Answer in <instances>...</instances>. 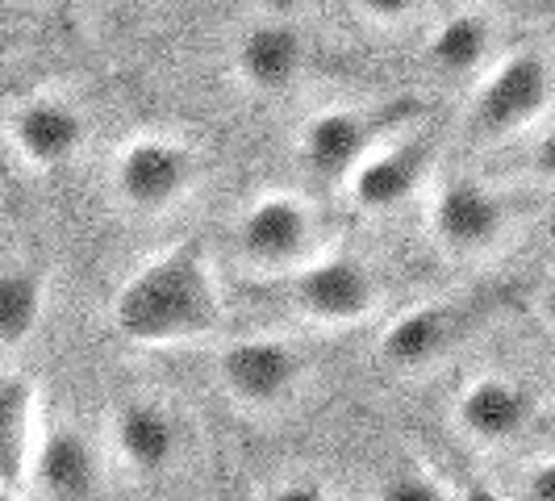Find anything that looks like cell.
<instances>
[{
  "label": "cell",
  "instance_id": "7402d4cb",
  "mask_svg": "<svg viewBox=\"0 0 555 501\" xmlns=\"http://www.w3.org/2000/svg\"><path fill=\"white\" fill-rule=\"evenodd\" d=\"M518 498L555 501V455H539L518 473Z\"/></svg>",
  "mask_w": 555,
  "mask_h": 501
},
{
  "label": "cell",
  "instance_id": "ba28073f",
  "mask_svg": "<svg viewBox=\"0 0 555 501\" xmlns=\"http://www.w3.org/2000/svg\"><path fill=\"white\" fill-rule=\"evenodd\" d=\"M414 113L410 101L392 105H331V110L309 113L297 130V164L306 167L313 180H334L343 184L347 171L360 164L372 146L397 134V126Z\"/></svg>",
  "mask_w": 555,
  "mask_h": 501
},
{
  "label": "cell",
  "instance_id": "4fadbf2b",
  "mask_svg": "<svg viewBox=\"0 0 555 501\" xmlns=\"http://www.w3.org/2000/svg\"><path fill=\"white\" fill-rule=\"evenodd\" d=\"M26 493L47 501H88L105 493V451L80 426H47L29 455Z\"/></svg>",
  "mask_w": 555,
  "mask_h": 501
},
{
  "label": "cell",
  "instance_id": "9a60e30c",
  "mask_svg": "<svg viewBox=\"0 0 555 501\" xmlns=\"http://www.w3.org/2000/svg\"><path fill=\"white\" fill-rule=\"evenodd\" d=\"M464 338V313L447 301H422L401 309L376 338V356L397 376H422L460 347Z\"/></svg>",
  "mask_w": 555,
  "mask_h": 501
},
{
  "label": "cell",
  "instance_id": "2e32d148",
  "mask_svg": "<svg viewBox=\"0 0 555 501\" xmlns=\"http://www.w3.org/2000/svg\"><path fill=\"white\" fill-rule=\"evenodd\" d=\"M38 444V385L26 372H0V493H22Z\"/></svg>",
  "mask_w": 555,
  "mask_h": 501
},
{
  "label": "cell",
  "instance_id": "9c48e42d",
  "mask_svg": "<svg viewBox=\"0 0 555 501\" xmlns=\"http://www.w3.org/2000/svg\"><path fill=\"white\" fill-rule=\"evenodd\" d=\"M430 167H435L430 142L389 134L347 171L343 189H347L351 209H360L363 218H385V214H397L401 205H410L430 184Z\"/></svg>",
  "mask_w": 555,
  "mask_h": 501
},
{
  "label": "cell",
  "instance_id": "52a82bcc",
  "mask_svg": "<svg viewBox=\"0 0 555 501\" xmlns=\"http://www.w3.org/2000/svg\"><path fill=\"white\" fill-rule=\"evenodd\" d=\"M288 284V306L297 318H306L322 331H351L372 322L385 297L376 272L343 251H318L309 264L284 277Z\"/></svg>",
  "mask_w": 555,
  "mask_h": 501
},
{
  "label": "cell",
  "instance_id": "277c9868",
  "mask_svg": "<svg viewBox=\"0 0 555 501\" xmlns=\"http://www.w3.org/2000/svg\"><path fill=\"white\" fill-rule=\"evenodd\" d=\"M230 251L255 277H288L322 247V218L301 193H263L238 209L230 226Z\"/></svg>",
  "mask_w": 555,
  "mask_h": 501
},
{
  "label": "cell",
  "instance_id": "d6986e66",
  "mask_svg": "<svg viewBox=\"0 0 555 501\" xmlns=\"http://www.w3.org/2000/svg\"><path fill=\"white\" fill-rule=\"evenodd\" d=\"M380 498L389 501H447L455 498V489L439 473H430L426 464H410L401 473H392L380 489Z\"/></svg>",
  "mask_w": 555,
  "mask_h": 501
},
{
  "label": "cell",
  "instance_id": "7a4b0ae2",
  "mask_svg": "<svg viewBox=\"0 0 555 501\" xmlns=\"http://www.w3.org/2000/svg\"><path fill=\"white\" fill-rule=\"evenodd\" d=\"M518 205L509 193L480 176H451L430 189L426 239L455 264H489L514 243Z\"/></svg>",
  "mask_w": 555,
  "mask_h": 501
},
{
  "label": "cell",
  "instance_id": "8fae6325",
  "mask_svg": "<svg viewBox=\"0 0 555 501\" xmlns=\"http://www.w3.org/2000/svg\"><path fill=\"white\" fill-rule=\"evenodd\" d=\"M109 451L130 476L159 480L189 451L184 418L176 414L171 406H164V401H151V397L121 401L109 422Z\"/></svg>",
  "mask_w": 555,
  "mask_h": 501
},
{
  "label": "cell",
  "instance_id": "6da1fadb",
  "mask_svg": "<svg viewBox=\"0 0 555 501\" xmlns=\"http://www.w3.org/2000/svg\"><path fill=\"white\" fill-rule=\"evenodd\" d=\"M109 322L134 347H189L222 331L225 293L201 243H171L117 284Z\"/></svg>",
  "mask_w": 555,
  "mask_h": 501
},
{
  "label": "cell",
  "instance_id": "5bb4252c",
  "mask_svg": "<svg viewBox=\"0 0 555 501\" xmlns=\"http://www.w3.org/2000/svg\"><path fill=\"white\" fill-rule=\"evenodd\" d=\"M309 67V42L306 34L284 22V17H263L250 22L234 51H230V72L255 97H284L293 92Z\"/></svg>",
  "mask_w": 555,
  "mask_h": 501
},
{
  "label": "cell",
  "instance_id": "ac0fdd59",
  "mask_svg": "<svg viewBox=\"0 0 555 501\" xmlns=\"http://www.w3.org/2000/svg\"><path fill=\"white\" fill-rule=\"evenodd\" d=\"M47 318V280L34 268H0V347H26Z\"/></svg>",
  "mask_w": 555,
  "mask_h": 501
},
{
  "label": "cell",
  "instance_id": "8992f818",
  "mask_svg": "<svg viewBox=\"0 0 555 501\" xmlns=\"http://www.w3.org/2000/svg\"><path fill=\"white\" fill-rule=\"evenodd\" d=\"M214 376L222 397L247 418H272L288 410L306 389V356L297 343L276 334H247L222 343Z\"/></svg>",
  "mask_w": 555,
  "mask_h": 501
},
{
  "label": "cell",
  "instance_id": "30bf717a",
  "mask_svg": "<svg viewBox=\"0 0 555 501\" xmlns=\"http://www.w3.org/2000/svg\"><path fill=\"white\" fill-rule=\"evenodd\" d=\"M88 134L92 130L83 110L59 92H34L4 117V139L13 146V155L34 171H59L76 164L88 146Z\"/></svg>",
  "mask_w": 555,
  "mask_h": 501
},
{
  "label": "cell",
  "instance_id": "e0dca14e",
  "mask_svg": "<svg viewBox=\"0 0 555 501\" xmlns=\"http://www.w3.org/2000/svg\"><path fill=\"white\" fill-rule=\"evenodd\" d=\"M493 59H498V26L480 9L451 13L426 38V63L451 80H473Z\"/></svg>",
  "mask_w": 555,
  "mask_h": 501
},
{
  "label": "cell",
  "instance_id": "3957f363",
  "mask_svg": "<svg viewBox=\"0 0 555 501\" xmlns=\"http://www.w3.org/2000/svg\"><path fill=\"white\" fill-rule=\"evenodd\" d=\"M555 105L552 63L539 51H505L476 76L468 134L476 142H514L530 134Z\"/></svg>",
  "mask_w": 555,
  "mask_h": 501
},
{
  "label": "cell",
  "instance_id": "44dd1931",
  "mask_svg": "<svg viewBox=\"0 0 555 501\" xmlns=\"http://www.w3.org/2000/svg\"><path fill=\"white\" fill-rule=\"evenodd\" d=\"M522 171H527L534 184H547V189H555V113H547V117H543V121L530 130Z\"/></svg>",
  "mask_w": 555,
  "mask_h": 501
},
{
  "label": "cell",
  "instance_id": "5b68a950",
  "mask_svg": "<svg viewBox=\"0 0 555 501\" xmlns=\"http://www.w3.org/2000/svg\"><path fill=\"white\" fill-rule=\"evenodd\" d=\"M201 184V159L184 139L171 134H134L117 146L109 164V189L117 209L142 222L167 218Z\"/></svg>",
  "mask_w": 555,
  "mask_h": 501
},
{
  "label": "cell",
  "instance_id": "603a6c76",
  "mask_svg": "<svg viewBox=\"0 0 555 501\" xmlns=\"http://www.w3.org/2000/svg\"><path fill=\"white\" fill-rule=\"evenodd\" d=\"M534 309H539V322L547 326V331L555 334V280L539 293V301H534Z\"/></svg>",
  "mask_w": 555,
  "mask_h": 501
},
{
  "label": "cell",
  "instance_id": "ffe728a7",
  "mask_svg": "<svg viewBox=\"0 0 555 501\" xmlns=\"http://www.w3.org/2000/svg\"><path fill=\"white\" fill-rule=\"evenodd\" d=\"M351 13L372 29H405L414 26L426 9V0H347Z\"/></svg>",
  "mask_w": 555,
  "mask_h": 501
},
{
  "label": "cell",
  "instance_id": "7c38bea8",
  "mask_svg": "<svg viewBox=\"0 0 555 501\" xmlns=\"http://www.w3.org/2000/svg\"><path fill=\"white\" fill-rule=\"evenodd\" d=\"M534 422L530 393L501 372H480L451 401L455 435L476 451H505L514 447Z\"/></svg>",
  "mask_w": 555,
  "mask_h": 501
}]
</instances>
